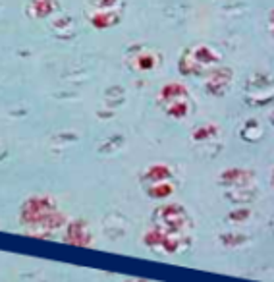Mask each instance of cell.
<instances>
[{"mask_svg": "<svg viewBox=\"0 0 274 282\" xmlns=\"http://www.w3.org/2000/svg\"><path fill=\"white\" fill-rule=\"evenodd\" d=\"M64 242L76 247H91L93 246V232L87 221L83 219H71L64 226Z\"/></svg>", "mask_w": 274, "mask_h": 282, "instance_id": "obj_7", "label": "cell"}, {"mask_svg": "<svg viewBox=\"0 0 274 282\" xmlns=\"http://www.w3.org/2000/svg\"><path fill=\"white\" fill-rule=\"evenodd\" d=\"M218 242H220L224 247H241L243 244H247L249 240L245 234H220L218 236Z\"/></svg>", "mask_w": 274, "mask_h": 282, "instance_id": "obj_15", "label": "cell"}, {"mask_svg": "<svg viewBox=\"0 0 274 282\" xmlns=\"http://www.w3.org/2000/svg\"><path fill=\"white\" fill-rule=\"evenodd\" d=\"M234 83V72L228 66H214L207 72V80H205V91L212 97H224L228 95Z\"/></svg>", "mask_w": 274, "mask_h": 282, "instance_id": "obj_6", "label": "cell"}, {"mask_svg": "<svg viewBox=\"0 0 274 282\" xmlns=\"http://www.w3.org/2000/svg\"><path fill=\"white\" fill-rule=\"evenodd\" d=\"M124 282H147V280H137V278H133L132 280V278H128V280H124Z\"/></svg>", "mask_w": 274, "mask_h": 282, "instance_id": "obj_18", "label": "cell"}, {"mask_svg": "<svg viewBox=\"0 0 274 282\" xmlns=\"http://www.w3.org/2000/svg\"><path fill=\"white\" fill-rule=\"evenodd\" d=\"M160 108L174 120H186L193 110V99L184 83L170 81L159 91Z\"/></svg>", "mask_w": 274, "mask_h": 282, "instance_id": "obj_3", "label": "cell"}, {"mask_svg": "<svg viewBox=\"0 0 274 282\" xmlns=\"http://www.w3.org/2000/svg\"><path fill=\"white\" fill-rule=\"evenodd\" d=\"M95 4H97L98 10H112L116 6V2L118 0H93Z\"/></svg>", "mask_w": 274, "mask_h": 282, "instance_id": "obj_17", "label": "cell"}, {"mask_svg": "<svg viewBox=\"0 0 274 282\" xmlns=\"http://www.w3.org/2000/svg\"><path fill=\"white\" fill-rule=\"evenodd\" d=\"M176 192V184L172 180H164L159 184H151L147 185V195L151 199H168Z\"/></svg>", "mask_w": 274, "mask_h": 282, "instance_id": "obj_12", "label": "cell"}, {"mask_svg": "<svg viewBox=\"0 0 274 282\" xmlns=\"http://www.w3.org/2000/svg\"><path fill=\"white\" fill-rule=\"evenodd\" d=\"M118 12L112 10H97L95 14H91V24L97 29H106V27H112L114 24H118Z\"/></svg>", "mask_w": 274, "mask_h": 282, "instance_id": "obj_13", "label": "cell"}, {"mask_svg": "<svg viewBox=\"0 0 274 282\" xmlns=\"http://www.w3.org/2000/svg\"><path fill=\"white\" fill-rule=\"evenodd\" d=\"M159 64H160L159 54L153 53V51H147V49L135 51V53L132 54V62H130V66L137 72H151V70H155Z\"/></svg>", "mask_w": 274, "mask_h": 282, "instance_id": "obj_9", "label": "cell"}, {"mask_svg": "<svg viewBox=\"0 0 274 282\" xmlns=\"http://www.w3.org/2000/svg\"><path fill=\"white\" fill-rule=\"evenodd\" d=\"M218 139H220V128L212 122L199 124L193 132H191V141L197 143V147L207 145V143H214V141Z\"/></svg>", "mask_w": 274, "mask_h": 282, "instance_id": "obj_10", "label": "cell"}, {"mask_svg": "<svg viewBox=\"0 0 274 282\" xmlns=\"http://www.w3.org/2000/svg\"><path fill=\"white\" fill-rule=\"evenodd\" d=\"M220 54L209 44H195L184 51L180 58L182 76H203L207 72L220 64Z\"/></svg>", "mask_w": 274, "mask_h": 282, "instance_id": "obj_4", "label": "cell"}, {"mask_svg": "<svg viewBox=\"0 0 274 282\" xmlns=\"http://www.w3.org/2000/svg\"><path fill=\"white\" fill-rule=\"evenodd\" d=\"M143 244L149 247L155 253H166V255H174V253H182L187 251L191 246V236L186 234H172V232H164V230L151 226L145 236H143Z\"/></svg>", "mask_w": 274, "mask_h": 282, "instance_id": "obj_5", "label": "cell"}, {"mask_svg": "<svg viewBox=\"0 0 274 282\" xmlns=\"http://www.w3.org/2000/svg\"><path fill=\"white\" fill-rule=\"evenodd\" d=\"M257 174L255 170L251 168H238L232 167L222 170L220 176H218V184L228 187V190H238V187H249V185H255Z\"/></svg>", "mask_w": 274, "mask_h": 282, "instance_id": "obj_8", "label": "cell"}, {"mask_svg": "<svg viewBox=\"0 0 274 282\" xmlns=\"http://www.w3.org/2000/svg\"><path fill=\"white\" fill-rule=\"evenodd\" d=\"M174 178V172H172V168L168 165H153L149 167L145 172H143V184H159V182H164V180H172Z\"/></svg>", "mask_w": 274, "mask_h": 282, "instance_id": "obj_11", "label": "cell"}, {"mask_svg": "<svg viewBox=\"0 0 274 282\" xmlns=\"http://www.w3.org/2000/svg\"><path fill=\"white\" fill-rule=\"evenodd\" d=\"M70 221L58 207V201L46 194L31 195L19 207V224L27 236L51 240Z\"/></svg>", "mask_w": 274, "mask_h": 282, "instance_id": "obj_1", "label": "cell"}, {"mask_svg": "<svg viewBox=\"0 0 274 282\" xmlns=\"http://www.w3.org/2000/svg\"><path fill=\"white\" fill-rule=\"evenodd\" d=\"M253 211L249 209L247 205H236L230 213H228V221L230 222H247L251 219Z\"/></svg>", "mask_w": 274, "mask_h": 282, "instance_id": "obj_16", "label": "cell"}, {"mask_svg": "<svg viewBox=\"0 0 274 282\" xmlns=\"http://www.w3.org/2000/svg\"><path fill=\"white\" fill-rule=\"evenodd\" d=\"M151 221H153V226L164 230V232H172V234L191 236L195 228L193 217L187 213V209L182 203H166V205L157 207Z\"/></svg>", "mask_w": 274, "mask_h": 282, "instance_id": "obj_2", "label": "cell"}, {"mask_svg": "<svg viewBox=\"0 0 274 282\" xmlns=\"http://www.w3.org/2000/svg\"><path fill=\"white\" fill-rule=\"evenodd\" d=\"M54 10H56V0H31L29 4V14L33 18H44L53 14Z\"/></svg>", "mask_w": 274, "mask_h": 282, "instance_id": "obj_14", "label": "cell"}]
</instances>
